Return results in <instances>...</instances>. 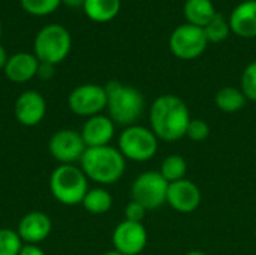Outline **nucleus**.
Returning a JSON list of instances; mask_svg holds the SVG:
<instances>
[{
    "label": "nucleus",
    "mask_w": 256,
    "mask_h": 255,
    "mask_svg": "<svg viewBox=\"0 0 256 255\" xmlns=\"http://www.w3.org/2000/svg\"><path fill=\"white\" fill-rule=\"evenodd\" d=\"M188 104L176 95H162L150 107V129L162 141H178L186 137L190 123Z\"/></svg>",
    "instance_id": "nucleus-1"
},
{
    "label": "nucleus",
    "mask_w": 256,
    "mask_h": 255,
    "mask_svg": "<svg viewBox=\"0 0 256 255\" xmlns=\"http://www.w3.org/2000/svg\"><path fill=\"white\" fill-rule=\"evenodd\" d=\"M80 164L87 179L99 185H114L126 171V158L112 146L88 147Z\"/></svg>",
    "instance_id": "nucleus-2"
},
{
    "label": "nucleus",
    "mask_w": 256,
    "mask_h": 255,
    "mask_svg": "<svg viewBox=\"0 0 256 255\" xmlns=\"http://www.w3.org/2000/svg\"><path fill=\"white\" fill-rule=\"evenodd\" d=\"M105 90L108 95L106 108L112 122L124 128L136 125L146 110L144 95L138 89L116 80L110 81L105 86Z\"/></svg>",
    "instance_id": "nucleus-3"
},
{
    "label": "nucleus",
    "mask_w": 256,
    "mask_h": 255,
    "mask_svg": "<svg viewBox=\"0 0 256 255\" xmlns=\"http://www.w3.org/2000/svg\"><path fill=\"white\" fill-rule=\"evenodd\" d=\"M50 189L52 197L64 206L81 204L88 192V179L81 167L75 164L58 165L50 179Z\"/></svg>",
    "instance_id": "nucleus-4"
},
{
    "label": "nucleus",
    "mask_w": 256,
    "mask_h": 255,
    "mask_svg": "<svg viewBox=\"0 0 256 255\" xmlns=\"http://www.w3.org/2000/svg\"><path fill=\"white\" fill-rule=\"evenodd\" d=\"M72 50V36L62 24H48L42 27L34 38V56L39 62L57 65L62 63Z\"/></svg>",
    "instance_id": "nucleus-5"
},
{
    "label": "nucleus",
    "mask_w": 256,
    "mask_h": 255,
    "mask_svg": "<svg viewBox=\"0 0 256 255\" xmlns=\"http://www.w3.org/2000/svg\"><path fill=\"white\" fill-rule=\"evenodd\" d=\"M126 161L147 162L153 159L159 149V138L156 134L142 125H132L123 129L118 137V147Z\"/></svg>",
    "instance_id": "nucleus-6"
},
{
    "label": "nucleus",
    "mask_w": 256,
    "mask_h": 255,
    "mask_svg": "<svg viewBox=\"0 0 256 255\" xmlns=\"http://www.w3.org/2000/svg\"><path fill=\"white\" fill-rule=\"evenodd\" d=\"M170 182L160 171H146L140 174L130 188L132 200L142 204L148 212L158 210L166 203Z\"/></svg>",
    "instance_id": "nucleus-7"
},
{
    "label": "nucleus",
    "mask_w": 256,
    "mask_h": 255,
    "mask_svg": "<svg viewBox=\"0 0 256 255\" xmlns=\"http://www.w3.org/2000/svg\"><path fill=\"white\" fill-rule=\"evenodd\" d=\"M208 45V39L204 33V29L190 23L178 26L171 38L170 48L178 59L192 60L200 57Z\"/></svg>",
    "instance_id": "nucleus-8"
},
{
    "label": "nucleus",
    "mask_w": 256,
    "mask_h": 255,
    "mask_svg": "<svg viewBox=\"0 0 256 255\" xmlns=\"http://www.w3.org/2000/svg\"><path fill=\"white\" fill-rule=\"evenodd\" d=\"M68 104L72 113L81 117H93L98 114H102V111L106 108L108 104V95L105 90V86L99 84H81L75 87L69 98Z\"/></svg>",
    "instance_id": "nucleus-9"
},
{
    "label": "nucleus",
    "mask_w": 256,
    "mask_h": 255,
    "mask_svg": "<svg viewBox=\"0 0 256 255\" xmlns=\"http://www.w3.org/2000/svg\"><path fill=\"white\" fill-rule=\"evenodd\" d=\"M86 150L87 146L81 137V132L74 129L57 131L50 140V153L62 165L80 162Z\"/></svg>",
    "instance_id": "nucleus-10"
},
{
    "label": "nucleus",
    "mask_w": 256,
    "mask_h": 255,
    "mask_svg": "<svg viewBox=\"0 0 256 255\" xmlns=\"http://www.w3.org/2000/svg\"><path fill=\"white\" fill-rule=\"evenodd\" d=\"M148 243V233L141 222L123 221L112 233L114 251L123 255H140Z\"/></svg>",
    "instance_id": "nucleus-11"
},
{
    "label": "nucleus",
    "mask_w": 256,
    "mask_h": 255,
    "mask_svg": "<svg viewBox=\"0 0 256 255\" xmlns=\"http://www.w3.org/2000/svg\"><path fill=\"white\" fill-rule=\"evenodd\" d=\"M202 200L201 189L196 183L189 179H183L178 182L170 183L166 203L180 213H192L195 212Z\"/></svg>",
    "instance_id": "nucleus-12"
},
{
    "label": "nucleus",
    "mask_w": 256,
    "mask_h": 255,
    "mask_svg": "<svg viewBox=\"0 0 256 255\" xmlns=\"http://www.w3.org/2000/svg\"><path fill=\"white\" fill-rule=\"evenodd\" d=\"M46 114V101L36 90L22 92L15 102V117L24 126L39 125Z\"/></svg>",
    "instance_id": "nucleus-13"
},
{
    "label": "nucleus",
    "mask_w": 256,
    "mask_h": 255,
    "mask_svg": "<svg viewBox=\"0 0 256 255\" xmlns=\"http://www.w3.org/2000/svg\"><path fill=\"white\" fill-rule=\"evenodd\" d=\"M114 135H116V123L110 116H104V114L88 117L81 129V137L87 149L110 146Z\"/></svg>",
    "instance_id": "nucleus-14"
},
{
    "label": "nucleus",
    "mask_w": 256,
    "mask_h": 255,
    "mask_svg": "<svg viewBox=\"0 0 256 255\" xmlns=\"http://www.w3.org/2000/svg\"><path fill=\"white\" fill-rule=\"evenodd\" d=\"M51 230H52V222L46 213L30 212L20 221L16 233L20 234L24 243L39 245L40 242L48 239Z\"/></svg>",
    "instance_id": "nucleus-15"
},
{
    "label": "nucleus",
    "mask_w": 256,
    "mask_h": 255,
    "mask_svg": "<svg viewBox=\"0 0 256 255\" xmlns=\"http://www.w3.org/2000/svg\"><path fill=\"white\" fill-rule=\"evenodd\" d=\"M39 59L34 53H15L4 66V75L14 83H27L38 75Z\"/></svg>",
    "instance_id": "nucleus-16"
},
{
    "label": "nucleus",
    "mask_w": 256,
    "mask_h": 255,
    "mask_svg": "<svg viewBox=\"0 0 256 255\" xmlns=\"http://www.w3.org/2000/svg\"><path fill=\"white\" fill-rule=\"evenodd\" d=\"M230 26L242 38L256 36V0H246L237 5L230 17Z\"/></svg>",
    "instance_id": "nucleus-17"
},
{
    "label": "nucleus",
    "mask_w": 256,
    "mask_h": 255,
    "mask_svg": "<svg viewBox=\"0 0 256 255\" xmlns=\"http://www.w3.org/2000/svg\"><path fill=\"white\" fill-rule=\"evenodd\" d=\"M216 14L212 0H186L184 3V15L190 24L206 27Z\"/></svg>",
    "instance_id": "nucleus-18"
},
{
    "label": "nucleus",
    "mask_w": 256,
    "mask_h": 255,
    "mask_svg": "<svg viewBox=\"0 0 256 255\" xmlns=\"http://www.w3.org/2000/svg\"><path fill=\"white\" fill-rule=\"evenodd\" d=\"M122 0H86L84 11L87 17L96 23H106L120 12Z\"/></svg>",
    "instance_id": "nucleus-19"
},
{
    "label": "nucleus",
    "mask_w": 256,
    "mask_h": 255,
    "mask_svg": "<svg viewBox=\"0 0 256 255\" xmlns=\"http://www.w3.org/2000/svg\"><path fill=\"white\" fill-rule=\"evenodd\" d=\"M214 102H216V107L220 111L231 114V113L242 111L246 107V104H248V98L244 96V93H243L242 89L226 86V87L220 89L216 93Z\"/></svg>",
    "instance_id": "nucleus-20"
},
{
    "label": "nucleus",
    "mask_w": 256,
    "mask_h": 255,
    "mask_svg": "<svg viewBox=\"0 0 256 255\" xmlns=\"http://www.w3.org/2000/svg\"><path fill=\"white\" fill-rule=\"evenodd\" d=\"M112 203H114L112 195L106 189L93 188V189H88V192L86 194L81 204L84 206V209L87 212H90L93 215H104L111 210Z\"/></svg>",
    "instance_id": "nucleus-21"
},
{
    "label": "nucleus",
    "mask_w": 256,
    "mask_h": 255,
    "mask_svg": "<svg viewBox=\"0 0 256 255\" xmlns=\"http://www.w3.org/2000/svg\"><path fill=\"white\" fill-rule=\"evenodd\" d=\"M188 162L182 155H170L164 159L160 167V174L170 182H178L186 179Z\"/></svg>",
    "instance_id": "nucleus-22"
},
{
    "label": "nucleus",
    "mask_w": 256,
    "mask_h": 255,
    "mask_svg": "<svg viewBox=\"0 0 256 255\" xmlns=\"http://www.w3.org/2000/svg\"><path fill=\"white\" fill-rule=\"evenodd\" d=\"M202 29H204V33H206L208 42H222L231 33L230 21L222 14H216L214 18Z\"/></svg>",
    "instance_id": "nucleus-23"
},
{
    "label": "nucleus",
    "mask_w": 256,
    "mask_h": 255,
    "mask_svg": "<svg viewBox=\"0 0 256 255\" xmlns=\"http://www.w3.org/2000/svg\"><path fill=\"white\" fill-rule=\"evenodd\" d=\"M24 242L20 234L9 228L0 230V255H20Z\"/></svg>",
    "instance_id": "nucleus-24"
},
{
    "label": "nucleus",
    "mask_w": 256,
    "mask_h": 255,
    "mask_svg": "<svg viewBox=\"0 0 256 255\" xmlns=\"http://www.w3.org/2000/svg\"><path fill=\"white\" fill-rule=\"evenodd\" d=\"M62 0H21V6L32 15H50L60 6Z\"/></svg>",
    "instance_id": "nucleus-25"
},
{
    "label": "nucleus",
    "mask_w": 256,
    "mask_h": 255,
    "mask_svg": "<svg viewBox=\"0 0 256 255\" xmlns=\"http://www.w3.org/2000/svg\"><path fill=\"white\" fill-rule=\"evenodd\" d=\"M242 90L248 101L256 102V62H252L242 75Z\"/></svg>",
    "instance_id": "nucleus-26"
},
{
    "label": "nucleus",
    "mask_w": 256,
    "mask_h": 255,
    "mask_svg": "<svg viewBox=\"0 0 256 255\" xmlns=\"http://www.w3.org/2000/svg\"><path fill=\"white\" fill-rule=\"evenodd\" d=\"M210 135V126L206 120L202 119H192L189 126H188V132L186 137L190 138L192 141H204L207 140Z\"/></svg>",
    "instance_id": "nucleus-27"
},
{
    "label": "nucleus",
    "mask_w": 256,
    "mask_h": 255,
    "mask_svg": "<svg viewBox=\"0 0 256 255\" xmlns=\"http://www.w3.org/2000/svg\"><path fill=\"white\" fill-rule=\"evenodd\" d=\"M147 212H148V210H147L142 204H140V203H136V201L132 200L130 203H128V206H126V209H124V218H126V221L141 222V224H142V221H144Z\"/></svg>",
    "instance_id": "nucleus-28"
},
{
    "label": "nucleus",
    "mask_w": 256,
    "mask_h": 255,
    "mask_svg": "<svg viewBox=\"0 0 256 255\" xmlns=\"http://www.w3.org/2000/svg\"><path fill=\"white\" fill-rule=\"evenodd\" d=\"M54 66L56 65L40 62L39 63V68H38V77L42 78V80H51L54 77V72H56V68Z\"/></svg>",
    "instance_id": "nucleus-29"
},
{
    "label": "nucleus",
    "mask_w": 256,
    "mask_h": 255,
    "mask_svg": "<svg viewBox=\"0 0 256 255\" xmlns=\"http://www.w3.org/2000/svg\"><path fill=\"white\" fill-rule=\"evenodd\" d=\"M20 255H45L44 249L39 245H30V243H24L21 248Z\"/></svg>",
    "instance_id": "nucleus-30"
},
{
    "label": "nucleus",
    "mask_w": 256,
    "mask_h": 255,
    "mask_svg": "<svg viewBox=\"0 0 256 255\" xmlns=\"http://www.w3.org/2000/svg\"><path fill=\"white\" fill-rule=\"evenodd\" d=\"M8 60H9V56L6 53V48L0 44V69H4Z\"/></svg>",
    "instance_id": "nucleus-31"
},
{
    "label": "nucleus",
    "mask_w": 256,
    "mask_h": 255,
    "mask_svg": "<svg viewBox=\"0 0 256 255\" xmlns=\"http://www.w3.org/2000/svg\"><path fill=\"white\" fill-rule=\"evenodd\" d=\"M62 3H64L70 8H80V6H84L86 0H62Z\"/></svg>",
    "instance_id": "nucleus-32"
},
{
    "label": "nucleus",
    "mask_w": 256,
    "mask_h": 255,
    "mask_svg": "<svg viewBox=\"0 0 256 255\" xmlns=\"http://www.w3.org/2000/svg\"><path fill=\"white\" fill-rule=\"evenodd\" d=\"M186 255H208V254H206V252H202V251H190V252H188Z\"/></svg>",
    "instance_id": "nucleus-33"
},
{
    "label": "nucleus",
    "mask_w": 256,
    "mask_h": 255,
    "mask_svg": "<svg viewBox=\"0 0 256 255\" xmlns=\"http://www.w3.org/2000/svg\"><path fill=\"white\" fill-rule=\"evenodd\" d=\"M102 255H123V254H120V252H117V251H108V252H105V254H102Z\"/></svg>",
    "instance_id": "nucleus-34"
},
{
    "label": "nucleus",
    "mask_w": 256,
    "mask_h": 255,
    "mask_svg": "<svg viewBox=\"0 0 256 255\" xmlns=\"http://www.w3.org/2000/svg\"><path fill=\"white\" fill-rule=\"evenodd\" d=\"M2 30H3V29H2V21H0V38H2Z\"/></svg>",
    "instance_id": "nucleus-35"
}]
</instances>
